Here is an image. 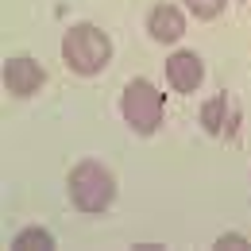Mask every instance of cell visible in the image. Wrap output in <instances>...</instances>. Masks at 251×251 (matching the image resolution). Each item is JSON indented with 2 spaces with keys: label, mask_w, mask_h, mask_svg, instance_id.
Returning a JSON list of instances; mask_svg holds the SVG:
<instances>
[{
  "label": "cell",
  "mask_w": 251,
  "mask_h": 251,
  "mask_svg": "<svg viewBox=\"0 0 251 251\" xmlns=\"http://www.w3.org/2000/svg\"><path fill=\"white\" fill-rule=\"evenodd\" d=\"M147 31H151L155 43H178L186 35V16L174 4H155L147 12Z\"/></svg>",
  "instance_id": "7"
},
{
  "label": "cell",
  "mask_w": 251,
  "mask_h": 251,
  "mask_svg": "<svg viewBox=\"0 0 251 251\" xmlns=\"http://www.w3.org/2000/svg\"><path fill=\"white\" fill-rule=\"evenodd\" d=\"M62 62L81 77H97L112 62V39L97 24H74L62 35Z\"/></svg>",
  "instance_id": "2"
},
{
  "label": "cell",
  "mask_w": 251,
  "mask_h": 251,
  "mask_svg": "<svg viewBox=\"0 0 251 251\" xmlns=\"http://www.w3.org/2000/svg\"><path fill=\"white\" fill-rule=\"evenodd\" d=\"M162 112H166V100L147 77H135L127 81L124 93H120V116L135 135H155L162 124Z\"/></svg>",
  "instance_id": "3"
},
{
  "label": "cell",
  "mask_w": 251,
  "mask_h": 251,
  "mask_svg": "<svg viewBox=\"0 0 251 251\" xmlns=\"http://www.w3.org/2000/svg\"><path fill=\"white\" fill-rule=\"evenodd\" d=\"M66 189H70L74 209L85 213V217H100V213L116 201V178H112V170H108L104 162H97V158H81V162L70 170Z\"/></svg>",
  "instance_id": "1"
},
{
  "label": "cell",
  "mask_w": 251,
  "mask_h": 251,
  "mask_svg": "<svg viewBox=\"0 0 251 251\" xmlns=\"http://www.w3.org/2000/svg\"><path fill=\"white\" fill-rule=\"evenodd\" d=\"M166 81L178 89V93H197L201 81H205V62L193 54V50H174L166 58Z\"/></svg>",
  "instance_id": "6"
},
{
  "label": "cell",
  "mask_w": 251,
  "mask_h": 251,
  "mask_svg": "<svg viewBox=\"0 0 251 251\" xmlns=\"http://www.w3.org/2000/svg\"><path fill=\"white\" fill-rule=\"evenodd\" d=\"M50 248H54V236L47 228H24V232H16L8 251H50Z\"/></svg>",
  "instance_id": "8"
},
{
  "label": "cell",
  "mask_w": 251,
  "mask_h": 251,
  "mask_svg": "<svg viewBox=\"0 0 251 251\" xmlns=\"http://www.w3.org/2000/svg\"><path fill=\"white\" fill-rule=\"evenodd\" d=\"M217 248L224 251V248H248V240H244V236H236V232H228V236H220L217 240Z\"/></svg>",
  "instance_id": "10"
},
{
  "label": "cell",
  "mask_w": 251,
  "mask_h": 251,
  "mask_svg": "<svg viewBox=\"0 0 251 251\" xmlns=\"http://www.w3.org/2000/svg\"><path fill=\"white\" fill-rule=\"evenodd\" d=\"M43 81H47V70L27 58V54H16V58H8L4 62V89L12 97H31L43 89Z\"/></svg>",
  "instance_id": "4"
},
{
  "label": "cell",
  "mask_w": 251,
  "mask_h": 251,
  "mask_svg": "<svg viewBox=\"0 0 251 251\" xmlns=\"http://www.w3.org/2000/svg\"><path fill=\"white\" fill-rule=\"evenodd\" d=\"M224 4H228V0H186L193 20H217L220 12H224Z\"/></svg>",
  "instance_id": "9"
},
{
  "label": "cell",
  "mask_w": 251,
  "mask_h": 251,
  "mask_svg": "<svg viewBox=\"0 0 251 251\" xmlns=\"http://www.w3.org/2000/svg\"><path fill=\"white\" fill-rule=\"evenodd\" d=\"M201 127L209 131V135H224V139H232L236 135V124H240V112H236V100L228 93H217V97H209L205 104H201Z\"/></svg>",
  "instance_id": "5"
}]
</instances>
